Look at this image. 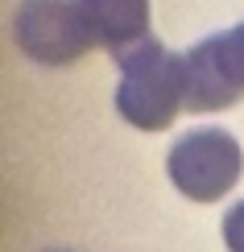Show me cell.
Masks as SVG:
<instances>
[{
	"label": "cell",
	"mask_w": 244,
	"mask_h": 252,
	"mask_svg": "<svg viewBox=\"0 0 244 252\" xmlns=\"http://www.w3.org/2000/svg\"><path fill=\"white\" fill-rule=\"evenodd\" d=\"M13 37L34 62L46 66H67L100 46L79 0H25L17 8Z\"/></svg>",
	"instance_id": "cell-3"
},
{
	"label": "cell",
	"mask_w": 244,
	"mask_h": 252,
	"mask_svg": "<svg viewBox=\"0 0 244 252\" xmlns=\"http://www.w3.org/2000/svg\"><path fill=\"white\" fill-rule=\"evenodd\" d=\"M224 244L228 252H244V203H236L224 215Z\"/></svg>",
	"instance_id": "cell-6"
},
{
	"label": "cell",
	"mask_w": 244,
	"mask_h": 252,
	"mask_svg": "<svg viewBox=\"0 0 244 252\" xmlns=\"http://www.w3.org/2000/svg\"><path fill=\"white\" fill-rule=\"evenodd\" d=\"M120 87L116 112L145 132H162L186 108V54L166 50L157 37H141L124 54H116Z\"/></svg>",
	"instance_id": "cell-1"
},
{
	"label": "cell",
	"mask_w": 244,
	"mask_h": 252,
	"mask_svg": "<svg viewBox=\"0 0 244 252\" xmlns=\"http://www.w3.org/2000/svg\"><path fill=\"white\" fill-rule=\"evenodd\" d=\"M170 182L195 203H219L240 182L244 153L236 136L224 128H195L178 136L170 149Z\"/></svg>",
	"instance_id": "cell-2"
},
{
	"label": "cell",
	"mask_w": 244,
	"mask_h": 252,
	"mask_svg": "<svg viewBox=\"0 0 244 252\" xmlns=\"http://www.w3.org/2000/svg\"><path fill=\"white\" fill-rule=\"evenodd\" d=\"M95 41L112 54H124L141 37H149V0H79Z\"/></svg>",
	"instance_id": "cell-5"
},
{
	"label": "cell",
	"mask_w": 244,
	"mask_h": 252,
	"mask_svg": "<svg viewBox=\"0 0 244 252\" xmlns=\"http://www.w3.org/2000/svg\"><path fill=\"white\" fill-rule=\"evenodd\" d=\"M244 95V21L186 54V112H219Z\"/></svg>",
	"instance_id": "cell-4"
}]
</instances>
